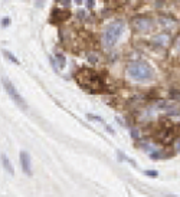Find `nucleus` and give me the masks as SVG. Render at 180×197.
I'll return each mask as SVG.
<instances>
[{
  "mask_svg": "<svg viewBox=\"0 0 180 197\" xmlns=\"http://www.w3.org/2000/svg\"><path fill=\"white\" fill-rule=\"evenodd\" d=\"M117 158H118V161H127V163H130L133 167H137V163H134L130 157H127L125 154H124V153H121L120 150L117 151Z\"/></svg>",
  "mask_w": 180,
  "mask_h": 197,
  "instance_id": "nucleus-13",
  "label": "nucleus"
},
{
  "mask_svg": "<svg viewBox=\"0 0 180 197\" xmlns=\"http://www.w3.org/2000/svg\"><path fill=\"white\" fill-rule=\"evenodd\" d=\"M104 127H105V130H107L108 132H110V134H113V135L115 134V131L113 130V128H111V127H110V125H108V124H104Z\"/></svg>",
  "mask_w": 180,
  "mask_h": 197,
  "instance_id": "nucleus-22",
  "label": "nucleus"
},
{
  "mask_svg": "<svg viewBox=\"0 0 180 197\" xmlns=\"http://www.w3.org/2000/svg\"><path fill=\"white\" fill-rule=\"evenodd\" d=\"M124 27H125V23L121 19L113 20L105 26V29L102 30V35H101V43L105 49L114 48L115 43L118 42L120 36H121V33L124 32Z\"/></svg>",
  "mask_w": 180,
  "mask_h": 197,
  "instance_id": "nucleus-3",
  "label": "nucleus"
},
{
  "mask_svg": "<svg viewBox=\"0 0 180 197\" xmlns=\"http://www.w3.org/2000/svg\"><path fill=\"white\" fill-rule=\"evenodd\" d=\"M0 25H1V27H7L10 25V17H3L0 20Z\"/></svg>",
  "mask_w": 180,
  "mask_h": 197,
  "instance_id": "nucleus-17",
  "label": "nucleus"
},
{
  "mask_svg": "<svg viewBox=\"0 0 180 197\" xmlns=\"http://www.w3.org/2000/svg\"><path fill=\"white\" fill-rule=\"evenodd\" d=\"M170 41H172V36L166 32L157 33L156 36H153V43L157 45V46H161V48L169 46V45H170Z\"/></svg>",
  "mask_w": 180,
  "mask_h": 197,
  "instance_id": "nucleus-8",
  "label": "nucleus"
},
{
  "mask_svg": "<svg viewBox=\"0 0 180 197\" xmlns=\"http://www.w3.org/2000/svg\"><path fill=\"white\" fill-rule=\"evenodd\" d=\"M176 151H180V137H179V140H177V142H176Z\"/></svg>",
  "mask_w": 180,
  "mask_h": 197,
  "instance_id": "nucleus-24",
  "label": "nucleus"
},
{
  "mask_svg": "<svg viewBox=\"0 0 180 197\" xmlns=\"http://www.w3.org/2000/svg\"><path fill=\"white\" fill-rule=\"evenodd\" d=\"M166 197H177V196H174V194H167Z\"/></svg>",
  "mask_w": 180,
  "mask_h": 197,
  "instance_id": "nucleus-26",
  "label": "nucleus"
},
{
  "mask_svg": "<svg viewBox=\"0 0 180 197\" xmlns=\"http://www.w3.org/2000/svg\"><path fill=\"white\" fill-rule=\"evenodd\" d=\"M1 85H3V88L6 91V94H7L10 99L16 104L19 108H22V109H27V102L25 101V98L20 95V92L16 89V86L13 85V82L9 79V78H1Z\"/></svg>",
  "mask_w": 180,
  "mask_h": 197,
  "instance_id": "nucleus-5",
  "label": "nucleus"
},
{
  "mask_svg": "<svg viewBox=\"0 0 180 197\" xmlns=\"http://www.w3.org/2000/svg\"><path fill=\"white\" fill-rule=\"evenodd\" d=\"M76 15H78V17H79V19H81V20H84V15H85V12H84V10H79V12H78V13H76Z\"/></svg>",
  "mask_w": 180,
  "mask_h": 197,
  "instance_id": "nucleus-23",
  "label": "nucleus"
},
{
  "mask_svg": "<svg viewBox=\"0 0 180 197\" xmlns=\"http://www.w3.org/2000/svg\"><path fill=\"white\" fill-rule=\"evenodd\" d=\"M87 118L88 120H91V121H95V122H99V124H105V121L101 118V117H98V115H94V114H87Z\"/></svg>",
  "mask_w": 180,
  "mask_h": 197,
  "instance_id": "nucleus-15",
  "label": "nucleus"
},
{
  "mask_svg": "<svg viewBox=\"0 0 180 197\" xmlns=\"http://www.w3.org/2000/svg\"><path fill=\"white\" fill-rule=\"evenodd\" d=\"M71 17V13L65 10V9H53L50 13V23L53 25H61L65 20H68Z\"/></svg>",
  "mask_w": 180,
  "mask_h": 197,
  "instance_id": "nucleus-7",
  "label": "nucleus"
},
{
  "mask_svg": "<svg viewBox=\"0 0 180 197\" xmlns=\"http://www.w3.org/2000/svg\"><path fill=\"white\" fill-rule=\"evenodd\" d=\"M55 62H56V65H58V68H59V71L61 69H64L65 68V65H66V59H65V55H62V53H56L55 55Z\"/></svg>",
  "mask_w": 180,
  "mask_h": 197,
  "instance_id": "nucleus-11",
  "label": "nucleus"
},
{
  "mask_svg": "<svg viewBox=\"0 0 180 197\" xmlns=\"http://www.w3.org/2000/svg\"><path fill=\"white\" fill-rule=\"evenodd\" d=\"M85 4H87V9H94L95 0H85Z\"/></svg>",
  "mask_w": 180,
  "mask_h": 197,
  "instance_id": "nucleus-18",
  "label": "nucleus"
},
{
  "mask_svg": "<svg viewBox=\"0 0 180 197\" xmlns=\"http://www.w3.org/2000/svg\"><path fill=\"white\" fill-rule=\"evenodd\" d=\"M176 17H173L172 15H159L157 17V23L161 27H173L176 25Z\"/></svg>",
  "mask_w": 180,
  "mask_h": 197,
  "instance_id": "nucleus-9",
  "label": "nucleus"
},
{
  "mask_svg": "<svg viewBox=\"0 0 180 197\" xmlns=\"http://www.w3.org/2000/svg\"><path fill=\"white\" fill-rule=\"evenodd\" d=\"M167 157H169V154H166L163 151H154V153L150 154L151 160H163V158H167Z\"/></svg>",
  "mask_w": 180,
  "mask_h": 197,
  "instance_id": "nucleus-14",
  "label": "nucleus"
},
{
  "mask_svg": "<svg viewBox=\"0 0 180 197\" xmlns=\"http://www.w3.org/2000/svg\"><path fill=\"white\" fill-rule=\"evenodd\" d=\"M130 25L133 27V30H136L137 33H150L156 26V20L148 15H137L133 16L130 20Z\"/></svg>",
  "mask_w": 180,
  "mask_h": 197,
  "instance_id": "nucleus-4",
  "label": "nucleus"
},
{
  "mask_svg": "<svg viewBox=\"0 0 180 197\" xmlns=\"http://www.w3.org/2000/svg\"><path fill=\"white\" fill-rule=\"evenodd\" d=\"M127 75L134 81L146 82L154 78V69L146 61H131L127 65Z\"/></svg>",
  "mask_w": 180,
  "mask_h": 197,
  "instance_id": "nucleus-2",
  "label": "nucleus"
},
{
  "mask_svg": "<svg viewBox=\"0 0 180 197\" xmlns=\"http://www.w3.org/2000/svg\"><path fill=\"white\" fill-rule=\"evenodd\" d=\"M144 174H146L147 177H150V179H157V177H159V171H157V170H146Z\"/></svg>",
  "mask_w": 180,
  "mask_h": 197,
  "instance_id": "nucleus-16",
  "label": "nucleus"
},
{
  "mask_svg": "<svg viewBox=\"0 0 180 197\" xmlns=\"http://www.w3.org/2000/svg\"><path fill=\"white\" fill-rule=\"evenodd\" d=\"M19 161H20V167H22V171L25 173L27 177H30L33 174L32 171V158H30V154L25 151V150H22L20 153H19Z\"/></svg>",
  "mask_w": 180,
  "mask_h": 197,
  "instance_id": "nucleus-6",
  "label": "nucleus"
},
{
  "mask_svg": "<svg viewBox=\"0 0 180 197\" xmlns=\"http://www.w3.org/2000/svg\"><path fill=\"white\" fill-rule=\"evenodd\" d=\"M75 79L82 89L88 91L90 94H102L107 91V83L94 69L82 68L75 74Z\"/></svg>",
  "mask_w": 180,
  "mask_h": 197,
  "instance_id": "nucleus-1",
  "label": "nucleus"
},
{
  "mask_svg": "<svg viewBox=\"0 0 180 197\" xmlns=\"http://www.w3.org/2000/svg\"><path fill=\"white\" fill-rule=\"evenodd\" d=\"M173 46H174V49H177V50H180V35L174 39V43H173Z\"/></svg>",
  "mask_w": 180,
  "mask_h": 197,
  "instance_id": "nucleus-19",
  "label": "nucleus"
},
{
  "mask_svg": "<svg viewBox=\"0 0 180 197\" xmlns=\"http://www.w3.org/2000/svg\"><path fill=\"white\" fill-rule=\"evenodd\" d=\"M61 4H62L64 7H69V6H71V0H61Z\"/></svg>",
  "mask_w": 180,
  "mask_h": 197,
  "instance_id": "nucleus-20",
  "label": "nucleus"
},
{
  "mask_svg": "<svg viewBox=\"0 0 180 197\" xmlns=\"http://www.w3.org/2000/svg\"><path fill=\"white\" fill-rule=\"evenodd\" d=\"M1 53H3V56L6 58V59H9V61H10L12 63H15V65H19V63H20V61H19V59H17V58L15 56V55H13V53H12L10 50L3 49V50H1Z\"/></svg>",
  "mask_w": 180,
  "mask_h": 197,
  "instance_id": "nucleus-12",
  "label": "nucleus"
},
{
  "mask_svg": "<svg viewBox=\"0 0 180 197\" xmlns=\"http://www.w3.org/2000/svg\"><path fill=\"white\" fill-rule=\"evenodd\" d=\"M88 59H90V62H92V63H95V62L98 61V59H97V56H95V55H92V53H90V55H88Z\"/></svg>",
  "mask_w": 180,
  "mask_h": 197,
  "instance_id": "nucleus-21",
  "label": "nucleus"
},
{
  "mask_svg": "<svg viewBox=\"0 0 180 197\" xmlns=\"http://www.w3.org/2000/svg\"><path fill=\"white\" fill-rule=\"evenodd\" d=\"M74 1L76 4H82V3H84V0H74Z\"/></svg>",
  "mask_w": 180,
  "mask_h": 197,
  "instance_id": "nucleus-25",
  "label": "nucleus"
},
{
  "mask_svg": "<svg viewBox=\"0 0 180 197\" xmlns=\"http://www.w3.org/2000/svg\"><path fill=\"white\" fill-rule=\"evenodd\" d=\"M0 163H1V167H3V170L6 173H9L10 176H15V167L12 164V161H10V158H9L4 153H1L0 154Z\"/></svg>",
  "mask_w": 180,
  "mask_h": 197,
  "instance_id": "nucleus-10",
  "label": "nucleus"
}]
</instances>
